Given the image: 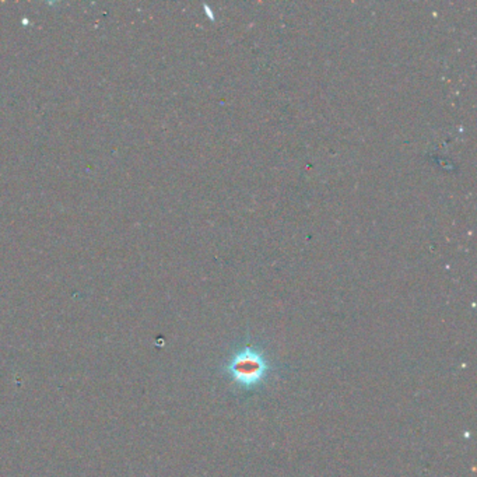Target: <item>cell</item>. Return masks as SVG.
<instances>
[{
  "instance_id": "6da1fadb",
  "label": "cell",
  "mask_w": 477,
  "mask_h": 477,
  "mask_svg": "<svg viewBox=\"0 0 477 477\" xmlns=\"http://www.w3.org/2000/svg\"><path fill=\"white\" fill-rule=\"evenodd\" d=\"M271 371V364L265 353L253 346H246L236 352L229 364L227 374L243 389H253L259 387Z\"/></svg>"
}]
</instances>
